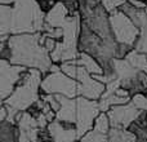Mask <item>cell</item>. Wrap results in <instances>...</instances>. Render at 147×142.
Segmentation results:
<instances>
[{
	"label": "cell",
	"instance_id": "obj_1",
	"mask_svg": "<svg viewBox=\"0 0 147 142\" xmlns=\"http://www.w3.org/2000/svg\"><path fill=\"white\" fill-rule=\"evenodd\" d=\"M9 57L8 61L23 67H34L41 72L52 69L49 52L41 45V34H21L9 36L7 40Z\"/></svg>",
	"mask_w": 147,
	"mask_h": 142
},
{
	"label": "cell",
	"instance_id": "obj_7",
	"mask_svg": "<svg viewBox=\"0 0 147 142\" xmlns=\"http://www.w3.org/2000/svg\"><path fill=\"white\" fill-rule=\"evenodd\" d=\"M26 67L13 65L9 61L3 58L0 65V94L1 98L7 99L10 94L17 88V84H20L23 74L26 72Z\"/></svg>",
	"mask_w": 147,
	"mask_h": 142
},
{
	"label": "cell",
	"instance_id": "obj_18",
	"mask_svg": "<svg viewBox=\"0 0 147 142\" xmlns=\"http://www.w3.org/2000/svg\"><path fill=\"white\" fill-rule=\"evenodd\" d=\"M140 30H141V35H140L138 41L136 43L134 48L137 49L138 52H141V53H143L147 56V21Z\"/></svg>",
	"mask_w": 147,
	"mask_h": 142
},
{
	"label": "cell",
	"instance_id": "obj_5",
	"mask_svg": "<svg viewBox=\"0 0 147 142\" xmlns=\"http://www.w3.org/2000/svg\"><path fill=\"white\" fill-rule=\"evenodd\" d=\"M45 94H61L67 98H74L78 93V81L63 74L61 70L51 71L45 76L40 85Z\"/></svg>",
	"mask_w": 147,
	"mask_h": 142
},
{
	"label": "cell",
	"instance_id": "obj_4",
	"mask_svg": "<svg viewBox=\"0 0 147 142\" xmlns=\"http://www.w3.org/2000/svg\"><path fill=\"white\" fill-rule=\"evenodd\" d=\"M110 23H111L114 38L117 43L136 47V43L140 39L141 30L125 13L115 10L110 14Z\"/></svg>",
	"mask_w": 147,
	"mask_h": 142
},
{
	"label": "cell",
	"instance_id": "obj_13",
	"mask_svg": "<svg viewBox=\"0 0 147 142\" xmlns=\"http://www.w3.org/2000/svg\"><path fill=\"white\" fill-rule=\"evenodd\" d=\"M75 64L78 65V66L85 69L93 76L94 75H103L105 74L101 64H99L93 56H90V54H88V53H84V52H81V53L79 54V57L75 61Z\"/></svg>",
	"mask_w": 147,
	"mask_h": 142
},
{
	"label": "cell",
	"instance_id": "obj_27",
	"mask_svg": "<svg viewBox=\"0 0 147 142\" xmlns=\"http://www.w3.org/2000/svg\"><path fill=\"white\" fill-rule=\"evenodd\" d=\"M128 1H129V0H128Z\"/></svg>",
	"mask_w": 147,
	"mask_h": 142
},
{
	"label": "cell",
	"instance_id": "obj_12",
	"mask_svg": "<svg viewBox=\"0 0 147 142\" xmlns=\"http://www.w3.org/2000/svg\"><path fill=\"white\" fill-rule=\"evenodd\" d=\"M58 98L61 107L57 112L56 120L65 123H76V112H78V102L74 101L72 98H67L61 94H54Z\"/></svg>",
	"mask_w": 147,
	"mask_h": 142
},
{
	"label": "cell",
	"instance_id": "obj_10",
	"mask_svg": "<svg viewBox=\"0 0 147 142\" xmlns=\"http://www.w3.org/2000/svg\"><path fill=\"white\" fill-rule=\"evenodd\" d=\"M47 129L51 133L53 142H76L79 138L76 125L72 123L54 120L47 127Z\"/></svg>",
	"mask_w": 147,
	"mask_h": 142
},
{
	"label": "cell",
	"instance_id": "obj_24",
	"mask_svg": "<svg viewBox=\"0 0 147 142\" xmlns=\"http://www.w3.org/2000/svg\"><path fill=\"white\" fill-rule=\"evenodd\" d=\"M140 1H142L143 4H146V5H147V0H140Z\"/></svg>",
	"mask_w": 147,
	"mask_h": 142
},
{
	"label": "cell",
	"instance_id": "obj_16",
	"mask_svg": "<svg viewBox=\"0 0 147 142\" xmlns=\"http://www.w3.org/2000/svg\"><path fill=\"white\" fill-rule=\"evenodd\" d=\"M109 142H137V137L129 129L111 128L109 133Z\"/></svg>",
	"mask_w": 147,
	"mask_h": 142
},
{
	"label": "cell",
	"instance_id": "obj_19",
	"mask_svg": "<svg viewBox=\"0 0 147 142\" xmlns=\"http://www.w3.org/2000/svg\"><path fill=\"white\" fill-rule=\"evenodd\" d=\"M80 142H109V137L107 135H102V133H98L94 129H92L83 136Z\"/></svg>",
	"mask_w": 147,
	"mask_h": 142
},
{
	"label": "cell",
	"instance_id": "obj_23",
	"mask_svg": "<svg viewBox=\"0 0 147 142\" xmlns=\"http://www.w3.org/2000/svg\"><path fill=\"white\" fill-rule=\"evenodd\" d=\"M17 0H0L1 5H10V4H14Z\"/></svg>",
	"mask_w": 147,
	"mask_h": 142
},
{
	"label": "cell",
	"instance_id": "obj_8",
	"mask_svg": "<svg viewBox=\"0 0 147 142\" xmlns=\"http://www.w3.org/2000/svg\"><path fill=\"white\" fill-rule=\"evenodd\" d=\"M142 110H140L133 102H128L125 105L114 106L109 110L110 123L111 128H119V129H129L132 123L138 118Z\"/></svg>",
	"mask_w": 147,
	"mask_h": 142
},
{
	"label": "cell",
	"instance_id": "obj_15",
	"mask_svg": "<svg viewBox=\"0 0 147 142\" xmlns=\"http://www.w3.org/2000/svg\"><path fill=\"white\" fill-rule=\"evenodd\" d=\"M21 136V129L16 123H10L8 120L1 123L0 128V140L1 142H18Z\"/></svg>",
	"mask_w": 147,
	"mask_h": 142
},
{
	"label": "cell",
	"instance_id": "obj_11",
	"mask_svg": "<svg viewBox=\"0 0 147 142\" xmlns=\"http://www.w3.org/2000/svg\"><path fill=\"white\" fill-rule=\"evenodd\" d=\"M71 13L70 9L62 1H58L45 14V25L52 28H62L66 25Z\"/></svg>",
	"mask_w": 147,
	"mask_h": 142
},
{
	"label": "cell",
	"instance_id": "obj_3",
	"mask_svg": "<svg viewBox=\"0 0 147 142\" xmlns=\"http://www.w3.org/2000/svg\"><path fill=\"white\" fill-rule=\"evenodd\" d=\"M41 71L30 69L23 74L20 84L12 94L4 101V105L14 109L16 111L28 110L35 102H38V88L41 85Z\"/></svg>",
	"mask_w": 147,
	"mask_h": 142
},
{
	"label": "cell",
	"instance_id": "obj_20",
	"mask_svg": "<svg viewBox=\"0 0 147 142\" xmlns=\"http://www.w3.org/2000/svg\"><path fill=\"white\" fill-rule=\"evenodd\" d=\"M61 71L63 74H66L67 76H70L71 79H76L78 78V71H79V66L75 64V61H69V62H63L61 64Z\"/></svg>",
	"mask_w": 147,
	"mask_h": 142
},
{
	"label": "cell",
	"instance_id": "obj_26",
	"mask_svg": "<svg viewBox=\"0 0 147 142\" xmlns=\"http://www.w3.org/2000/svg\"><path fill=\"white\" fill-rule=\"evenodd\" d=\"M146 12H147V8H146Z\"/></svg>",
	"mask_w": 147,
	"mask_h": 142
},
{
	"label": "cell",
	"instance_id": "obj_14",
	"mask_svg": "<svg viewBox=\"0 0 147 142\" xmlns=\"http://www.w3.org/2000/svg\"><path fill=\"white\" fill-rule=\"evenodd\" d=\"M129 131L137 137L138 142H147V111L143 110L132 123Z\"/></svg>",
	"mask_w": 147,
	"mask_h": 142
},
{
	"label": "cell",
	"instance_id": "obj_2",
	"mask_svg": "<svg viewBox=\"0 0 147 142\" xmlns=\"http://www.w3.org/2000/svg\"><path fill=\"white\" fill-rule=\"evenodd\" d=\"M45 13L36 0H17L10 10L9 34H36L44 30Z\"/></svg>",
	"mask_w": 147,
	"mask_h": 142
},
{
	"label": "cell",
	"instance_id": "obj_25",
	"mask_svg": "<svg viewBox=\"0 0 147 142\" xmlns=\"http://www.w3.org/2000/svg\"><path fill=\"white\" fill-rule=\"evenodd\" d=\"M124 1H128V0H124Z\"/></svg>",
	"mask_w": 147,
	"mask_h": 142
},
{
	"label": "cell",
	"instance_id": "obj_22",
	"mask_svg": "<svg viewBox=\"0 0 147 142\" xmlns=\"http://www.w3.org/2000/svg\"><path fill=\"white\" fill-rule=\"evenodd\" d=\"M18 142H31V140H30V137H28L25 132H22V131H21V136H20V140H18Z\"/></svg>",
	"mask_w": 147,
	"mask_h": 142
},
{
	"label": "cell",
	"instance_id": "obj_17",
	"mask_svg": "<svg viewBox=\"0 0 147 142\" xmlns=\"http://www.w3.org/2000/svg\"><path fill=\"white\" fill-rule=\"evenodd\" d=\"M110 128H111V123H110L109 115L106 112H101V114L97 116L96 122H94L93 129L98 133H102V135H109L110 133Z\"/></svg>",
	"mask_w": 147,
	"mask_h": 142
},
{
	"label": "cell",
	"instance_id": "obj_21",
	"mask_svg": "<svg viewBox=\"0 0 147 142\" xmlns=\"http://www.w3.org/2000/svg\"><path fill=\"white\" fill-rule=\"evenodd\" d=\"M124 0H102V5L106 9L109 14L114 13L115 10H119V8L123 5Z\"/></svg>",
	"mask_w": 147,
	"mask_h": 142
},
{
	"label": "cell",
	"instance_id": "obj_6",
	"mask_svg": "<svg viewBox=\"0 0 147 142\" xmlns=\"http://www.w3.org/2000/svg\"><path fill=\"white\" fill-rule=\"evenodd\" d=\"M78 102V112H76V129H78L79 137H83L84 135L92 131L97 116L101 114L99 103L92 99L80 97L76 99Z\"/></svg>",
	"mask_w": 147,
	"mask_h": 142
},
{
	"label": "cell",
	"instance_id": "obj_9",
	"mask_svg": "<svg viewBox=\"0 0 147 142\" xmlns=\"http://www.w3.org/2000/svg\"><path fill=\"white\" fill-rule=\"evenodd\" d=\"M76 80H78V93L83 96L84 98L96 101V99L101 98L106 92V84L94 79L88 71L80 66H79Z\"/></svg>",
	"mask_w": 147,
	"mask_h": 142
}]
</instances>
